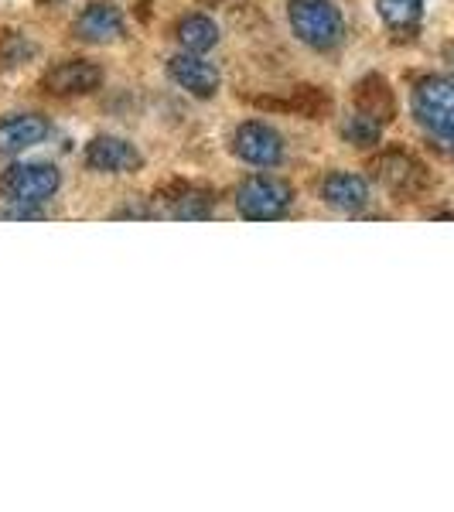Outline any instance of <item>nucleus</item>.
<instances>
[{
  "label": "nucleus",
  "instance_id": "nucleus-3",
  "mask_svg": "<svg viewBox=\"0 0 454 512\" xmlns=\"http://www.w3.org/2000/svg\"><path fill=\"white\" fill-rule=\"evenodd\" d=\"M294 192L284 178L274 175H253L236 188V209L250 222H274L291 212Z\"/></svg>",
  "mask_w": 454,
  "mask_h": 512
},
{
  "label": "nucleus",
  "instance_id": "nucleus-1",
  "mask_svg": "<svg viewBox=\"0 0 454 512\" xmlns=\"http://www.w3.org/2000/svg\"><path fill=\"white\" fill-rule=\"evenodd\" d=\"M287 21L297 41H304L315 52H332L345 41V18L332 0H291Z\"/></svg>",
  "mask_w": 454,
  "mask_h": 512
},
{
  "label": "nucleus",
  "instance_id": "nucleus-16",
  "mask_svg": "<svg viewBox=\"0 0 454 512\" xmlns=\"http://www.w3.org/2000/svg\"><path fill=\"white\" fill-rule=\"evenodd\" d=\"M260 106H270V110H294L308 120H325L332 113V96L318 86H297L294 96L287 103H277V99H260Z\"/></svg>",
  "mask_w": 454,
  "mask_h": 512
},
{
  "label": "nucleus",
  "instance_id": "nucleus-14",
  "mask_svg": "<svg viewBox=\"0 0 454 512\" xmlns=\"http://www.w3.org/2000/svg\"><path fill=\"white\" fill-rule=\"evenodd\" d=\"M356 106L369 117H376L379 123H390L396 117V99L390 82L383 76H366L356 86Z\"/></svg>",
  "mask_w": 454,
  "mask_h": 512
},
{
  "label": "nucleus",
  "instance_id": "nucleus-7",
  "mask_svg": "<svg viewBox=\"0 0 454 512\" xmlns=\"http://www.w3.org/2000/svg\"><path fill=\"white\" fill-rule=\"evenodd\" d=\"M82 161H86L89 171H99V175H130V171L144 168V154L130 140L110 134L89 140Z\"/></svg>",
  "mask_w": 454,
  "mask_h": 512
},
{
  "label": "nucleus",
  "instance_id": "nucleus-8",
  "mask_svg": "<svg viewBox=\"0 0 454 512\" xmlns=\"http://www.w3.org/2000/svg\"><path fill=\"white\" fill-rule=\"evenodd\" d=\"M103 82V69L89 59H69V62H59L45 72L41 79V89L52 96H86L99 89Z\"/></svg>",
  "mask_w": 454,
  "mask_h": 512
},
{
  "label": "nucleus",
  "instance_id": "nucleus-19",
  "mask_svg": "<svg viewBox=\"0 0 454 512\" xmlns=\"http://www.w3.org/2000/svg\"><path fill=\"white\" fill-rule=\"evenodd\" d=\"M35 55H38V45L28 35H21V31H4V35H0V69L4 72L21 69V65H28Z\"/></svg>",
  "mask_w": 454,
  "mask_h": 512
},
{
  "label": "nucleus",
  "instance_id": "nucleus-10",
  "mask_svg": "<svg viewBox=\"0 0 454 512\" xmlns=\"http://www.w3.org/2000/svg\"><path fill=\"white\" fill-rule=\"evenodd\" d=\"M76 35L89 45H110V41H120L127 35V18L117 4L110 0H96L86 11L76 18Z\"/></svg>",
  "mask_w": 454,
  "mask_h": 512
},
{
  "label": "nucleus",
  "instance_id": "nucleus-5",
  "mask_svg": "<svg viewBox=\"0 0 454 512\" xmlns=\"http://www.w3.org/2000/svg\"><path fill=\"white\" fill-rule=\"evenodd\" d=\"M369 171H373V178L383 188H390L396 198H417L420 192H427V185H431L427 168L407 151H383L379 158H373Z\"/></svg>",
  "mask_w": 454,
  "mask_h": 512
},
{
  "label": "nucleus",
  "instance_id": "nucleus-15",
  "mask_svg": "<svg viewBox=\"0 0 454 512\" xmlns=\"http://www.w3.org/2000/svg\"><path fill=\"white\" fill-rule=\"evenodd\" d=\"M376 11L393 35L414 38L424 21V0H376Z\"/></svg>",
  "mask_w": 454,
  "mask_h": 512
},
{
  "label": "nucleus",
  "instance_id": "nucleus-6",
  "mask_svg": "<svg viewBox=\"0 0 454 512\" xmlns=\"http://www.w3.org/2000/svg\"><path fill=\"white\" fill-rule=\"evenodd\" d=\"M233 154L253 168H277L284 161V137L270 123L246 120L233 130Z\"/></svg>",
  "mask_w": 454,
  "mask_h": 512
},
{
  "label": "nucleus",
  "instance_id": "nucleus-21",
  "mask_svg": "<svg viewBox=\"0 0 454 512\" xmlns=\"http://www.w3.org/2000/svg\"><path fill=\"white\" fill-rule=\"evenodd\" d=\"M151 216V209H144V205H127V209L117 212V219H147Z\"/></svg>",
  "mask_w": 454,
  "mask_h": 512
},
{
  "label": "nucleus",
  "instance_id": "nucleus-18",
  "mask_svg": "<svg viewBox=\"0 0 454 512\" xmlns=\"http://www.w3.org/2000/svg\"><path fill=\"white\" fill-rule=\"evenodd\" d=\"M338 134H342L345 144H352V147H376L379 140H383V123L359 110V113H352V117L342 120Z\"/></svg>",
  "mask_w": 454,
  "mask_h": 512
},
{
  "label": "nucleus",
  "instance_id": "nucleus-23",
  "mask_svg": "<svg viewBox=\"0 0 454 512\" xmlns=\"http://www.w3.org/2000/svg\"><path fill=\"white\" fill-rule=\"evenodd\" d=\"M202 4H209V7H219V4H226V0H202Z\"/></svg>",
  "mask_w": 454,
  "mask_h": 512
},
{
  "label": "nucleus",
  "instance_id": "nucleus-22",
  "mask_svg": "<svg viewBox=\"0 0 454 512\" xmlns=\"http://www.w3.org/2000/svg\"><path fill=\"white\" fill-rule=\"evenodd\" d=\"M441 140H444V151H448V154H454V130H451L448 137H441Z\"/></svg>",
  "mask_w": 454,
  "mask_h": 512
},
{
  "label": "nucleus",
  "instance_id": "nucleus-17",
  "mask_svg": "<svg viewBox=\"0 0 454 512\" xmlns=\"http://www.w3.org/2000/svg\"><path fill=\"white\" fill-rule=\"evenodd\" d=\"M175 38H178V45L185 48V52L205 55L209 48L219 45V28H216V21L205 18V14H185V18L178 21V28H175Z\"/></svg>",
  "mask_w": 454,
  "mask_h": 512
},
{
  "label": "nucleus",
  "instance_id": "nucleus-20",
  "mask_svg": "<svg viewBox=\"0 0 454 512\" xmlns=\"http://www.w3.org/2000/svg\"><path fill=\"white\" fill-rule=\"evenodd\" d=\"M0 219H45V212L38 209V205H11V209H0Z\"/></svg>",
  "mask_w": 454,
  "mask_h": 512
},
{
  "label": "nucleus",
  "instance_id": "nucleus-9",
  "mask_svg": "<svg viewBox=\"0 0 454 512\" xmlns=\"http://www.w3.org/2000/svg\"><path fill=\"white\" fill-rule=\"evenodd\" d=\"M168 76L178 82L185 93H192L195 99H212L219 93L222 76L212 62H205L195 52H178L168 59Z\"/></svg>",
  "mask_w": 454,
  "mask_h": 512
},
{
  "label": "nucleus",
  "instance_id": "nucleus-2",
  "mask_svg": "<svg viewBox=\"0 0 454 512\" xmlns=\"http://www.w3.org/2000/svg\"><path fill=\"white\" fill-rule=\"evenodd\" d=\"M62 188V171L45 161H21L0 175V198L7 205H45Z\"/></svg>",
  "mask_w": 454,
  "mask_h": 512
},
{
  "label": "nucleus",
  "instance_id": "nucleus-11",
  "mask_svg": "<svg viewBox=\"0 0 454 512\" xmlns=\"http://www.w3.org/2000/svg\"><path fill=\"white\" fill-rule=\"evenodd\" d=\"M48 137V120L38 113H11L7 120H0V154L14 158L24 154L28 147H38Z\"/></svg>",
  "mask_w": 454,
  "mask_h": 512
},
{
  "label": "nucleus",
  "instance_id": "nucleus-4",
  "mask_svg": "<svg viewBox=\"0 0 454 512\" xmlns=\"http://www.w3.org/2000/svg\"><path fill=\"white\" fill-rule=\"evenodd\" d=\"M414 117L437 137L454 130V79L451 76H424L414 86Z\"/></svg>",
  "mask_w": 454,
  "mask_h": 512
},
{
  "label": "nucleus",
  "instance_id": "nucleus-12",
  "mask_svg": "<svg viewBox=\"0 0 454 512\" xmlns=\"http://www.w3.org/2000/svg\"><path fill=\"white\" fill-rule=\"evenodd\" d=\"M161 202L171 205V216L181 222H202L216 212V195L202 185H185V181H175L171 188L158 192Z\"/></svg>",
  "mask_w": 454,
  "mask_h": 512
},
{
  "label": "nucleus",
  "instance_id": "nucleus-13",
  "mask_svg": "<svg viewBox=\"0 0 454 512\" xmlns=\"http://www.w3.org/2000/svg\"><path fill=\"white\" fill-rule=\"evenodd\" d=\"M321 198L332 209L356 216V212L369 205V181L362 175H352V171H332V175L321 181Z\"/></svg>",
  "mask_w": 454,
  "mask_h": 512
}]
</instances>
